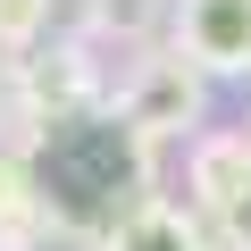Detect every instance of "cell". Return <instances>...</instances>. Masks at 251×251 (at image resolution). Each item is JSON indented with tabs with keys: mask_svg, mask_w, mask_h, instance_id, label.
<instances>
[{
	"mask_svg": "<svg viewBox=\"0 0 251 251\" xmlns=\"http://www.w3.org/2000/svg\"><path fill=\"white\" fill-rule=\"evenodd\" d=\"M109 117H117V134L134 143V151H151V159H159V143H176V134L201 143L209 75L184 67L168 42H159V50H134V59L117 67V84H109Z\"/></svg>",
	"mask_w": 251,
	"mask_h": 251,
	"instance_id": "6da1fadb",
	"label": "cell"
},
{
	"mask_svg": "<svg viewBox=\"0 0 251 251\" xmlns=\"http://www.w3.org/2000/svg\"><path fill=\"white\" fill-rule=\"evenodd\" d=\"M168 50L209 84L251 75V0H168Z\"/></svg>",
	"mask_w": 251,
	"mask_h": 251,
	"instance_id": "7a4b0ae2",
	"label": "cell"
},
{
	"mask_svg": "<svg viewBox=\"0 0 251 251\" xmlns=\"http://www.w3.org/2000/svg\"><path fill=\"white\" fill-rule=\"evenodd\" d=\"M184 184H193V218H218L226 201H243L251 193V126H201Z\"/></svg>",
	"mask_w": 251,
	"mask_h": 251,
	"instance_id": "3957f363",
	"label": "cell"
},
{
	"mask_svg": "<svg viewBox=\"0 0 251 251\" xmlns=\"http://www.w3.org/2000/svg\"><path fill=\"white\" fill-rule=\"evenodd\" d=\"M100 251H209V234H201V218L184 209V201H134L109 234H100Z\"/></svg>",
	"mask_w": 251,
	"mask_h": 251,
	"instance_id": "277c9868",
	"label": "cell"
},
{
	"mask_svg": "<svg viewBox=\"0 0 251 251\" xmlns=\"http://www.w3.org/2000/svg\"><path fill=\"white\" fill-rule=\"evenodd\" d=\"M0 251H50V209L34 193L25 151H0Z\"/></svg>",
	"mask_w": 251,
	"mask_h": 251,
	"instance_id": "5b68a950",
	"label": "cell"
},
{
	"mask_svg": "<svg viewBox=\"0 0 251 251\" xmlns=\"http://www.w3.org/2000/svg\"><path fill=\"white\" fill-rule=\"evenodd\" d=\"M84 42L92 50H109V42L159 50L168 42V0H84Z\"/></svg>",
	"mask_w": 251,
	"mask_h": 251,
	"instance_id": "8992f818",
	"label": "cell"
},
{
	"mask_svg": "<svg viewBox=\"0 0 251 251\" xmlns=\"http://www.w3.org/2000/svg\"><path fill=\"white\" fill-rule=\"evenodd\" d=\"M50 9L59 0H0V67H17L25 50L50 42Z\"/></svg>",
	"mask_w": 251,
	"mask_h": 251,
	"instance_id": "52a82bcc",
	"label": "cell"
},
{
	"mask_svg": "<svg viewBox=\"0 0 251 251\" xmlns=\"http://www.w3.org/2000/svg\"><path fill=\"white\" fill-rule=\"evenodd\" d=\"M201 234H209L218 251H251V193H243V201H226L218 218H201Z\"/></svg>",
	"mask_w": 251,
	"mask_h": 251,
	"instance_id": "ba28073f",
	"label": "cell"
},
{
	"mask_svg": "<svg viewBox=\"0 0 251 251\" xmlns=\"http://www.w3.org/2000/svg\"><path fill=\"white\" fill-rule=\"evenodd\" d=\"M0 151H9V67H0Z\"/></svg>",
	"mask_w": 251,
	"mask_h": 251,
	"instance_id": "9c48e42d",
	"label": "cell"
},
{
	"mask_svg": "<svg viewBox=\"0 0 251 251\" xmlns=\"http://www.w3.org/2000/svg\"><path fill=\"white\" fill-rule=\"evenodd\" d=\"M209 251H218V243H209Z\"/></svg>",
	"mask_w": 251,
	"mask_h": 251,
	"instance_id": "30bf717a",
	"label": "cell"
}]
</instances>
